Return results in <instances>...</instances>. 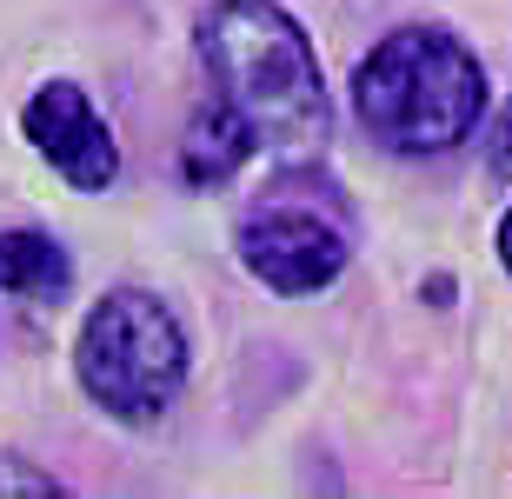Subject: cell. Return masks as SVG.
Here are the masks:
<instances>
[{
  "label": "cell",
  "instance_id": "6da1fadb",
  "mask_svg": "<svg viewBox=\"0 0 512 499\" xmlns=\"http://www.w3.org/2000/svg\"><path fill=\"white\" fill-rule=\"evenodd\" d=\"M200 67L213 80V107L273 160L320 154L333 134V107L320 87V60L300 20L280 0H220L200 20Z\"/></svg>",
  "mask_w": 512,
  "mask_h": 499
},
{
  "label": "cell",
  "instance_id": "7a4b0ae2",
  "mask_svg": "<svg viewBox=\"0 0 512 499\" xmlns=\"http://www.w3.org/2000/svg\"><path fill=\"white\" fill-rule=\"evenodd\" d=\"M486 74L446 27H399L353 67V114L386 154H446L473 134Z\"/></svg>",
  "mask_w": 512,
  "mask_h": 499
},
{
  "label": "cell",
  "instance_id": "3957f363",
  "mask_svg": "<svg viewBox=\"0 0 512 499\" xmlns=\"http://www.w3.org/2000/svg\"><path fill=\"white\" fill-rule=\"evenodd\" d=\"M74 373H80V393L107 420L147 426L187 386V333H180L167 300H153L140 287H114L80 327Z\"/></svg>",
  "mask_w": 512,
  "mask_h": 499
},
{
  "label": "cell",
  "instance_id": "277c9868",
  "mask_svg": "<svg viewBox=\"0 0 512 499\" xmlns=\"http://www.w3.org/2000/svg\"><path fill=\"white\" fill-rule=\"evenodd\" d=\"M20 134L34 140V154L80 193H107L120 180V147L107 134V120L94 114L87 87H74V80L34 87L27 107H20Z\"/></svg>",
  "mask_w": 512,
  "mask_h": 499
},
{
  "label": "cell",
  "instance_id": "5b68a950",
  "mask_svg": "<svg viewBox=\"0 0 512 499\" xmlns=\"http://www.w3.org/2000/svg\"><path fill=\"white\" fill-rule=\"evenodd\" d=\"M240 260L260 287L300 300V293H320L346 273V233L306 207H266L240 227Z\"/></svg>",
  "mask_w": 512,
  "mask_h": 499
},
{
  "label": "cell",
  "instance_id": "8992f818",
  "mask_svg": "<svg viewBox=\"0 0 512 499\" xmlns=\"http://www.w3.org/2000/svg\"><path fill=\"white\" fill-rule=\"evenodd\" d=\"M74 287V260L54 233L40 227H7L0 233V293L27 300V307H54Z\"/></svg>",
  "mask_w": 512,
  "mask_h": 499
},
{
  "label": "cell",
  "instance_id": "52a82bcc",
  "mask_svg": "<svg viewBox=\"0 0 512 499\" xmlns=\"http://www.w3.org/2000/svg\"><path fill=\"white\" fill-rule=\"evenodd\" d=\"M260 154L240 127H233L220 107H207V114L187 127V147H180V173H187L193 187H227L233 173L247 167V160Z\"/></svg>",
  "mask_w": 512,
  "mask_h": 499
},
{
  "label": "cell",
  "instance_id": "ba28073f",
  "mask_svg": "<svg viewBox=\"0 0 512 499\" xmlns=\"http://www.w3.org/2000/svg\"><path fill=\"white\" fill-rule=\"evenodd\" d=\"M0 493L47 499V493H60V480H54V473H40V466H27L20 453H0Z\"/></svg>",
  "mask_w": 512,
  "mask_h": 499
},
{
  "label": "cell",
  "instance_id": "9c48e42d",
  "mask_svg": "<svg viewBox=\"0 0 512 499\" xmlns=\"http://www.w3.org/2000/svg\"><path fill=\"white\" fill-rule=\"evenodd\" d=\"M486 167H493V180H512V100L499 107V120H493V140H486Z\"/></svg>",
  "mask_w": 512,
  "mask_h": 499
},
{
  "label": "cell",
  "instance_id": "30bf717a",
  "mask_svg": "<svg viewBox=\"0 0 512 499\" xmlns=\"http://www.w3.org/2000/svg\"><path fill=\"white\" fill-rule=\"evenodd\" d=\"M499 267H506V273H512V207H506V213H499Z\"/></svg>",
  "mask_w": 512,
  "mask_h": 499
}]
</instances>
